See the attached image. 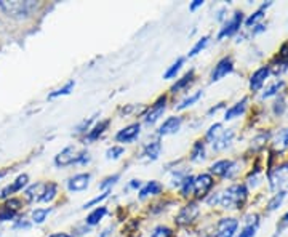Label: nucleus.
I'll return each mask as SVG.
<instances>
[{"instance_id":"nucleus-1","label":"nucleus","mask_w":288,"mask_h":237,"mask_svg":"<svg viewBox=\"0 0 288 237\" xmlns=\"http://www.w3.org/2000/svg\"><path fill=\"white\" fill-rule=\"evenodd\" d=\"M248 194H250V191L245 183H237L229 186L223 192H215L207 197V203L212 207H221L224 210H240L248 201Z\"/></svg>"},{"instance_id":"nucleus-2","label":"nucleus","mask_w":288,"mask_h":237,"mask_svg":"<svg viewBox=\"0 0 288 237\" xmlns=\"http://www.w3.org/2000/svg\"><path fill=\"white\" fill-rule=\"evenodd\" d=\"M38 3L34 0H0V10L8 16V18L15 19H24L29 18L37 10Z\"/></svg>"},{"instance_id":"nucleus-3","label":"nucleus","mask_w":288,"mask_h":237,"mask_svg":"<svg viewBox=\"0 0 288 237\" xmlns=\"http://www.w3.org/2000/svg\"><path fill=\"white\" fill-rule=\"evenodd\" d=\"M90 161L87 151H77L75 146H68L63 151L56 154L54 165L56 167H69V165H85Z\"/></svg>"},{"instance_id":"nucleus-4","label":"nucleus","mask_w":288,"mask_h":237,"mask_svg":"<svg viewBox=\"0 0 288 237\" xmlns=\"http://www.w3.org/2000/svg\"><path fill=\"white\" fill-rule=\"evenodd\" d=\"M243 21H245V16H243V13L240 12V10L234 12V15H232L229 19H226V23L219 29L218 40H223V38H226V37L235 36L237 32L240 31V27L243 26Z\"/></svg>"},{"instance_id":"nucleus-5","label":"nucleus","mask_w":288,"mask_h":237,"mask_svg":"<svg viewBox=\"0 0 288 237\" xmlns=\"http://www.w3.org/2000/svg\"><path fill=\"white\" fill-rule=\"evenodd\" d=\"M215 186V180L210 173H202L194 178V192L197 199H205L208 196V192L212 191Z\"/></svg>"},{"instance_id":"nucleus-6","label":"nucleus","mask_w":288,"mask_h":237,"mask_svg":"<svg viewBox=\"0 0 288 237\" xmlns=\"http://www.w3.org/2000/svg\"><path fill=\"white\" fill-rule=\"evenodd\" d=\"M167 101H168V98L162 95V96H159L156 103L152 104L151 108H149V111L146 112V115H144V122H146L147 125H154L157 122V120L162 117L163 112H165V109H167Z\"/></svg>"},{"instance_id":"nucleus-7","label":"nucleus","mask_w":288,"mask_h":237,"mask_svg":"<svg viewBox=\"0 0 288 237\" xmlns=\"http://www.w3.org/2000/svg\"><path fill=\"white\" fill-rule=\"evenodd\" d=\"M198 212H200V208H198V203H197V202H189V203H186V205L180 210V213L175 217V223L178 224V226L191 224V223L194 221V219L197 218Z\"/></svg>"},{"instance_id":"nucleus-8","label":"nucleus","mask_w":288,"mask_h":237,"mask_svg":"<svg viewBox=\"0 0 288 237\" xmlns=\"http://www.w3.org/2000/svg\"><path fill=\"white\" fill-rule=\"evenodd\" d=\"M269 68L277 75L285 73V71L288 69V40L280 45L279 52H277V55L274 56L272 63L269 64Z\"/></svg>"},{"instance_id":"nucleus-9","label":"nucleus","mask_w":288,"mask_h":237,"mask_svg":"<svg viewBox=\"0 0 288 237\" xmlns=\"http://www.w3.org/2000/svg\"><path fill=\"white\" fill-rule=\"evenodd\" d=\"M237 229H239V219L237 218H221L216 224V237H235Z\"/></svg>"},{"instance_id":"nucleus-10","label":"nucleus","mask_w":288,"mask_h":237,"mask_svg":"<svg viewBox=\"0 0 288 237\" xmlns=\"http://www.w3.org/2000/svg\"><path fill=\"white\" fill-rule=\"evenodd\" d=\"M232 71H234V59H232V56L221 58L212 71V82H219L226 75H229Z\"/></svg>"},{"instance_id":"nucleus-11","label":"nucleus","mask_w":288,"mask_h":237,"mask_svg":"<svg viewBox=\"0 0 288 237\" xmlns=\"http://www.w3.org/2000/svg\"><path fill=\"white\" fill-rule=\"evenodd\" d=\"M270 75V68L269 64L261 66V68H258L250 77V82H248V85H250V90L253 93L259 91L263 88V85L266 84V80H268V77Z\"/></svg>"},{"instance_id":"nucleus-12","label":"nucleus","mask_w":288,"mask_h":237,"mask_svg":"<svg viewBox=\"0 0 288 237\" xmlns=\"http://www.w3.org/2000/svg\"><path fill=\"white\" fill-rule=\"evenodd\" d=\"M27 183H29V176H27L26 173L19 175L12 184H8V186H5L3 189H0V199H8L12 194H15V192H19L23 187H26Z\"/></svg>"},{"instance_id":"nucleus-13","label":"nucleus","mask_w":288,"mask_h":237,"mask_svg":"<svg viewBox=\"0 0 288 237\" xmlns=\"http://www.w3.org/2000/svg\"><path fill=\"white\" fill-rule=\"evenodd\" d=\"M90 180H91L90 173H77V175L72 176V178L68 180V189L71 192L85 191L88 187V184H90Z\"/></svg>"},{"instance_id":"nucleus-14","label":"nucleus","mask_w":288,"mask_h":237,"mask_svg":"<svg viewBox=\"0 0 288 237\" xmlns=\"http://www.w3.org/2000/svg\"><path fill=\"white\" fill-rule=\"evenodd\" d=\"M141 133V125L140 124H131L125 128H122L117 135H115V140L119 143H131L135 141Z\"/></svg>"},{"instance_id":"nucleus-15","label":"nucleus","mask_w":288,"mask_h":237,"mask_svg":"<svg viewBox=\"0 0 288 237\" xmlns=\"http://www.w3.org/2000/svg\"><path fill=\"white\" fill-rule=\"evenodd\" d=\"M182 124V117L180 115H173V117H168L165 122L159 127V135L160 136H167V135H173L181 128Z\"/></svg>"},{"instance_id":"nucleus-16","label":"nucleus","mask_w":288,"mask_h":237,"mask_svg":"<svg viewBox=\"0 0 288 237\" xmlns=\"http://www.w3.org/2000/svg\"><path fill=\"white\" fill-rule=\"evenodd\" d=\"M234 130H223V133H221L216 140L212 143L213 146V151L216 152H221V151H226L228 147L232 145V141H234Z\"/></svg>"},{"instance_id":"nucleus-17","label":"nucleus","mask_w":288,"mask_h":237,"mask_svg":"<svg viewBox=\"0 0 288 237\" xmlns=\"http://www.w3.org/2000/svg\"><path fill=\"white\" fill-rule=\"evenodd\" d=\"M247 106H248V98L245 96V98H242L240 101H237L235 104H232L228 111L224 112V120L226 122H229V120H234L237 117H240V115L245 114Z\"/></svg>"},{"instance_id":"nucleus-18","label":"nucleus","mask_w":288,"mask_h":237,"mask_svg":"<svg viewBox=\"0 0 288 237\" xmlns=\"http://www.w3.org/2000/svg\"><path fill=\"white\" fill-rule=\"evenodd\" d=\"M109 124H110V119H104V120H99V122H96L90 130H88V135L85 136V141L87 143H93V141L99 140V136H103L104 133H106Z\"/></svg>"},{"instance_id":"nucleus-19","label":"nucleus","mask_w":288,"mask_h":237,"mask_svg":"<svg viewBox=\"0 0 288 237\" xmlns=\"http://www.w3.org/2000/svg\"><path fill=\"white\" fill-rule=\"evenodd\" d=\"M232 162L234 161H229V159H221V161H216L215 164H212V167H210V175L226 178V175L229 173V170L232 167Z\"/></svg>"},{"instance_id":"nucleus-20","label":"nucleus","mask_w":288,"mask_h":237,"mask_svg":"<svg viewBox=\"0 0 288 237\" xmlns=\"http://www.w3.org/2000/svg\"><path fill=\"white\" fill-rule=\"evenodd\" d=\"M163 189V186L159 183V181H147L146 184L141 186V189H140V199L144 201V199H147V197H151V196H159L160 192H162Z\"/></svg>"},{"instance_id":"nucleus-21","label":"nucleus","mask_w":288,"mask_h":237,"mask_svg":"<svg viewBox=\"0 0 288 237\" xmlns=\"http://www.w3.org/2000/svg\"><path fill=\"white\" fill-rule=\"evenodd\" d=\"M160 152H162V143H160L159 140L156 141H151L147 143L146 146H144L143 149V156L146 157V161H157V159L160 157Z\"/></svg>"},{"instance_id":"nucleus-22","label":"nucleus","mask_w":288,"mask_h":237,"mask_svg":"<svg viewBox=\"0 0 288 237\" xmlns=\"http://www.w3.org/2000/svg\"><path fill=\"white\" fill-rule=\"evenodd\" d=\"M258 226H259V217L256 213L250 215L247 219V224L243 226V229L237 234V237H254V234H256V231H258Z\"/></svg>"},{"instance_id":"nucleus-23","label":"nucleus","mask_w":288,"mask_h":237,"mask_svg":"<svg viewBox=\"0 0 288 237\" xmlns=\"http://www.w3.org/2000/svg\"><path fill=\"white\" fill-rule=\"evenodd\" d=\"M270 5H272V2H268V3H263L261 7H259L256 12H253L248 18H245V21H243V24H245L247 27H252V26H256L259 21H261L264 18L266 15V10H268Z\"/></svg>"},{"instance_id":"nucleus-24","label":"nucleus","mask_w":288,"mask_h":237,"mask_svg":"<svg viewBox=\"0 0 288 237\" xmlns=\"http://www.w3.org/2000/svg\"><path fill=\"white\" fill-rule=\"evenodd\" d=\"M45 186H47V183H36V184L29 186L24 191L26 199L27 201H37V202H40L43 192H45Z\"/></svg>"},{"instance_id":"nucleus-25","label":"nucleus","mask_w":288,"mask_h":237,"mask_svg":"<svg viewBox=\"0 0 288 237\" xmlns=\"http://www.w3.org/2000/svg\"><path fill=\"white\" fill-rule=\"evenodd\" d=\"M194 77H196V71L191 69L189 73H186L181 79L176 80V84L171 85V93H180L181 90H184L187 85H191L194 82Z\"/></svg>"},{"instance_id":"nucleus-26","label":"nucleus","mask_w":288,"mask_h":237,"mask_svg":"<svg viewBox=\"0 0 288 237\" xmlns=\"http://www.w3.org/2000/svg\"><path fill=\"white\" fill-rule=\"evenodd\" d=\"M285 88V82L284 80H275L272 84H269L266 87V90L261 93V100H268L270 96H279V93Z\"/></svg>"},{"instance_id":"nucleus-27","label":"nucleus","mask_w":288,"mask_h":237,"mask_svg":"<svg viewBox=\"0 0 288 237\" xmlns=\"http://www.w3.org/2000/svg\"><path fill=\"white\" fill-rule=\"evenodd\" d=\"M272 146L275 151H285L288 147V127L287 128L279 130V133L275 135V138L272 140Z\"/></svg>"},{"instance_id":"nucleus-28","label":"nucleus","mask_w":288,"mask_h":237,"mask_svg":"<svg viewBox=\"0 0 288 237\" xmlns=\"http://www.w3.org/2000/svg\"><path fill=\"white\" fill-rule=\"evenodd\" d=\"M106 213H108V208L106 207H96L91 213H88L85 223L88 226H96L104 217H106Z\"/></svg>"},{"instance_id":"nucleus-29","label":"nucleus","mask_w":288,"mask_h":237,"mask_svg":"<svg viewBox=\"0 0 288 237\" xmlns=\"http://www.w3.org/2000/svg\"><path fill=\"white\" fill-rule=\"evenodd\" d=\"M205 159V141L197 140L194 143L192 149H191V161L192 162H200Z\"/></svg>"},{"instance_id":"nucleus-30","label":"nucleus","mask_w":288,"mask_h":237,"mask_svg":"<svg viewBox=\"0 0 288 237\" xmlns=\"http://www.w3.org/2000/svg\"><path fill=\"white\" fill-rule=\"evenodd\" d=\"M287 191L288 189H280V191H277L274 197L268 202V212H275L277 208H279L282 205V202L285 201V197H287Z\"/></svg>"},{"instance_id":"nucleus-31","label":"nucleus","mask_w":288,"mask_h":237,"mask_svg":"<svg viewBox=\"0 0 288 237\" xmlns=\"http://www.w3.org/2000/svg\"><path fill=\"white\" fill-rule=\"evenodd\" d=\"M202 96H203V91H202V90L192 93L191 96H187L186 100H182L181 104H178V108H176V109H178V111H184V109H187L189 106H194V104H196L198 100H200Z\"/></svg>"},{"instance_id":"nucleus-32","label":"nucleus","mask_w":288,"mask_h":237,"mask_svg":"<svg viewBox=\"0 0 288 237\" xmlns=\"http://www.w3.org/2000/svg\"><path fill=\"white\" fill-rule=\"evenodd\" d=\"M270 133L269 131H266V133H259L256 138H253L252 140V149L253 151H261L266 147V143L269 141Z\"/></svg>"},{"instance_id":"nucleus-33","label":"nucleus","mask_w":288,"mask_h":237,"mask_svg":"<svg viewBox=\"0 0 288 237\" xmlns=\"http://www.w3.org/2000/svg\"><path fill=\"white\" fill-rule=\"evenodd\" d=\"M74 87H75V82H74V80H71V82H68V84H66L64 87H61V88H58V90H54V91L50 93L48 98H50V100H54V98L71 95V91L74 90Z\"/></svg>"},{"instance_id":"nucleus-34","label":"nucleus","mask_w":288,"mask_h":237,"mask_svg":"<svg viewBox=\"0 0 288 237\" xmlns=\"http://www.w3.org/2000/svg\"><path fill=\"white\" fill-rule=\"evenodd\" d=\"M52 213V208H36V210H32V221L36 224H42L45 223V219L48 218V215Z\"/></svg>"},{"instance_id":"nucleus-35","label":"nucleus","mask_w":288,"mask_h":237,"mask_svg":"<svg viewBox=\"0 0 288 237\" xmlns=\"http://www.w3.org/2000/svg\"><path fill=\"white\" fill-rule=\"evenodd\" d=\"M182 64H184V58L181 56V58L176 59V61H175V63L171 64L170 68L167 69V73L163 74V79H167V80H170V79H175L176 74H178V73H180V69L182 68Z\"/></svg>"},{"instance_id":"nucleus-36","label":"nucleus","mask_w":288,"mask_h":237,"mask_svg":"<svg viewBox=\"0 0 288 237\" xmlns=\"http://www.w3.org/2000/svg\"><path fill=\"white\" fill-rule=\"evenodd\" d=\"M208 40H210V37L208 36H203L200 40H197V43L194 45L191 50H189V53H187V56L189 58H194V56H197L198 53H202L205 48H207V45H208Z\"/></svg>"},{"instance_id":"nucleus-37","label":"nucleus","mask_w":288,"mask_h":237,"mask_svg":"<svg viewBox=\"0 0 288 237\" xmlns=\"http://www.w3.org/2000/svg\"><path fill=\"white\" fill-rule=\"evenodd\" d=\"M194 178H196V176H192V175H186V178L182 180V183H181V186H180L181 196L187 197V196L192 194V192H194Z\"/></svg>"},{"instance_id":"nucleus-38","label":"nucleus","mask_w":288,"mask_h":237,"mask_svg":"<svg viewBox=\"0 0 288 237\" xmlns=\"http://www.w3.org/2000/svg\"><path fill=\"white\" fill-rule=\"evenodd\" d=\"M58 194V184L56 183H47L45 192H43L40 202H52Z\"/></svg>"},{"instance_id":"nucleus-39","label":"nucleus","mask_w":288,"mask_h":237,"mask_svg":"<svg viewBox=\"0 0 288 237\" xmlns=\"http://www.w3.org/2000/svg\"><path fill=\"white\" fill-rule=\"evenodd\" d=\"M285 111H287V100L284 95H279L272 104V112L277 115V117H280V115L285 114Z\"/></svg>"},{"instance_id":"nucleus-40","label":"nucleus","mask_w":288,"mask_h":237,"mask_svg":"<svg viewBox=\"0 0 288 237\" xmlns=\"http://www.w3.org/2000/svg\"><path fill=\"white\" fill-rule=\"evenodd\" d=\"M259 180H261V168L256 167L254 170H252L250 175H248V178H247V187L250 186V187H256L259 184Z\"/></svg>"},{"instance_id":"nucleus-41","label":"nucleus","mask_w":288,"mask_h":237,"mask_svg":"<svg viewBox=\"0 0 288 237\" xmlns=\"http://www.w3.org/2000/svg\"><path fill=\"white\" fill-rule=\"evenodd\" d=\"M221 133H223V125L221 124H213L212 127L208 128V131H207V136H205V140H208V141H215L216 138H218Z\"/></svg>"},{"instance_id":"nucleus-42","label":"nucleus","mask_w":288,"mask_h":237,"mask_svg":"<svg viewBox=\"0 0 288 237\" xmlns=\"http://www.w3.org/2000/svg\"><path fill=\"white\" fill-rule=\"evenodd\" d=\"M124 152L125 149L122 146H112L106 151V159L108 161H117L120 156H124Z\"/></svg>"},{"instance_id":"nucleus-43","label":"nucleus","mask_w":288,"mask_h":237,"mask_svg":"<svg viewBox=\"0 0 288 237\" xmlns=\"http://www.w3.org/2000/svg\"><path fill=\"white\" fill-rule=\"evenodd\" d=\"M16 213H18V212L12 210V208H8L3 203V205L0 207V221H10V219H13L16 217Z\"/></svg>"},{"instance_id":"nucleus-44","label":"nucleus","mask_w":288,"mask_h":237,"mask_svg":"<svg viewBox=\"0 0 288 237\" xmlns=\"http://www.w3.org/2000/svg\"><path fill=\"white\" fill-rule=\"evenodd\" d=\"M151 237H173V231L168 226H157L156 229L152 231Z\"/></svg>"},{"instance_id":"nucleus-45","label":"nucleus","mask_w":288,"mask_h":237,"mask_svg":"<svg viewBox=\"0 0 288 237\" xmlns=\"http://www.w3.org/2000/svg\"><path fill=\"white\" fill-rule=\"evenodd\" d=\"M120 180V175L119 173H115V175H112V176H108L106 180H103V183H99V189H106V191H109L110 187H112L117 181Z\"/></svg>"},{"instance_id":"nucleus-46","label":"nucleus","mask_w":288,"mask_h":237,"mask_svg":"<svg viewBox=\"0 0 288 237\" xmlns=\"http://www.w3.org/2000/svg\"><path fill=\"white\" fill-rule=\"evenodd\" d=\"M109 194H110V189H109V191H104L101 196H98V197H95V199H91L90 202H87L85 205H84V208H90V207H93V205H96V203L103 202L104 199H108Z\"/></svg>"},{"instance_id":"nucleus-47","label":"nucleus","mask_w":288,"mask_h":237,"mask_svg":"<svg viewBox=\"0 0 288 237\" xmlns=\"http://www.w3.org/2000/svg\"><path fill=\"white\" fill-rule=\"evenodd\" d=\"M287 226H288V212L284 215V217L280 218V223L277 224V234H280L282 231H284V229L287 228Z\"/></svg>"},{"instance_id":"nucleus-48","label":"nucleus","mask_w":288,"mask_h":237,"mask_svg":"<svg viewBox=\"0 0 288 237\" xmlns=\"http://www.w3.org/2000/svg\"><path fill=\"white\" fill-rule=\"evenodd\" d=\"M203 3H205L203 0H194V2L189 5V10H191V12H196V10H197V8H200Z\"/></svg>"},{"instance_id":"nucleus-49","label":"nucleus","mask_w":288,"mask_h":237,"mask_svg":"<svg viewBox=\"0 0 288 237\" xmlns=\"http://www.w3.org/2000/svg\"><path fill=\"white\" fill-rule=\"evenodd\" d=\"M266 31V26L264 24H256V26H253V31H252V34L253 36H258V34H261V32Z\"/></svg>"},{"instance_id":"nucleus-50","label":"nucleus","mask_w":288,"mask_h":237,"mask_svg":"<svg viewBox=\"0 0 288 237\" xmlns=\"http://www.w3.org/2000/svg\"><path fill=\"white\" fill-rule=\"evenodd\" d=\"M141 181L140 180H131V183H130V187L131 189H141Z\"/></svg>"},{"instance_id":"nucleus-51","label":"nucleus","mask_w":288,"mask_h":237,"mask_svg":"<svg viewBox=\"0 0 288 237\" xmlns=\"http://www.w3.org/2000/svg\"><path fill=\"white\" fill-rule=\"evenodd\" d=\"M50 237H74V236H71V234H66V233H54V234H52Z\"/></svg>"},{"instance_id":"nucleus-52","label":"nucleus","mask_w":288,"mask_h":237,"mask_svg":"<svg viewBox=\"0 0 288 237\" xmlns=\"http://www.w3.org/2000/svg\"><path fill=\"white\" fill-rule=\"evenodd\" d=\"M110 229H112V228H108V229H104L103 233H101V236H98V237H108V236H109V233H110Z\"/></svg>"},{"instance_id":"nucleus-53","label":"nucleus","mask_w":288,"mask_h":237,"mask_svg":"<svg viewBox=\"0 0 288 237\" xmlns=\"http://www.w3.org/2000/svg\"><path fill=\"white\" fill-rule=\"evenodd\" d=\"M3 175H5V172H0V178H2Z\"/></svg>"},{"instance_id":"nucleus-54","label":"nucleus","mask_w":288,"mask_h":237,"mask_svg":"<svg viewBox=\"0 0 288 237\" xmlns=\"http://www.w3.org/2000/svg\"><path fill=\"white\" fill-rule=\"evenodd\" d=\"M203 237H210V236H203Z\"/></svg>"}]
</instances>
